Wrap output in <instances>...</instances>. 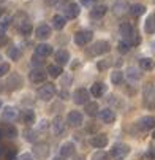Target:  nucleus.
I'll list each match as a JSON object with an SVG mask.
<instances>
[{
    "label": "nucleus",
    "instance_id": "nucleus-27",
    "mask_svg": "<svg viewBox=\"0 0 155 160\" xmlns=\"http://www.w3.org/2000/svg\"><path fill=\"white\" fill-rule=\"evenodd\" d=\"M130 14L131 16H135V18H138V16H141V14H144L146 13V7L144 5H139V3H136V5H133V7H130Z\"/></svg>",
    "mask_w": 155,
    "mask_h": 160
},
{
    "label": "nucleus",
    "instance_id": "nucleus-31",
    "mask_svg": "<svg viewBox=\"0 0 155 160\" xmlns=\"http://www.w3.org/2000/svg\"><path fill=\"white\" fill-rule=\"evenodd\" d=\"M85 112H87L90 118L97 116V114H98V105H97L95 102H92V103H85Z\"/></svg>",
    "mask_w": 155,
    "mask_h": 160
},
{
    "label": "nucleus",
    "instance_id": "nucleus-39",
    "mask_svg": "<svg viewBox=\"0 0 155 160\" xmlns=\"http://www.w3.org/2000/svg\"><path fill=\"white\" fill-rule=\"evenodd\" d=\"M128 76H130L131 79H138V78H139V73L135 70V68H128Z\"/></svg>",
    "mask_w": 155,
    "mask_h": 160
},
{
    "label": "nucleus",
    "instance_id": "nucleus-30",
    "mask_svg": "<svg viewBox=\"0 0 155 160\" xmlns=\"http://www.w3.org/2000/svg\"><path fill=\"white\" fill-rule=\"evenodd\" d=\"M48 75L51 78H59L62 75V67L60 65H49L48 67Z\"/></svg>",
    "mask_w": 155,
    "mask_h": 160
},
{
    "label": "nucleus",
    "instance_id": "nucleus-48",
    "mask_svg": "<svg viewBox=\"0 0 155 160\" xmlns=\"http://www.w3.org/2000/svg\"><path fill=\"white\" fill-rule=\"evenodd\" d=\"M3 89V84H2V81H0V90H2Z\"/></svg>",
    "mask_w": 155,
    "mask_h": 160
},
{
    "label": "nucleus",
    "instance_id": "nucleus-9",
    "mask_svg": "<svg viewBox=\"0 0 155 160\" xmlns=\"http://www.w3.org/2000/svg\"><path fill=\"white\" fill-rule=\"evenodd\" d=\"M128 152H130V148H128L127 144H122V143L114 144V148L111 149V155L116 157V158H122V157H125Z\"/></svg>",
    "mask_w": 155,
    "mask_h": 160
},
{
    "label": "nucleus",
    "instance_id": "nucleus-29",
    "mask_svg": "<svg viewBox=\"0 0 155 160\" xmlns=\"http://www.w3.org/2000/svg\"><path fill=\"white\" fill-rule=\"evenodd\" d=\"M65 16H60V14H56L54 18H52V26L57 29V30H60V29H63L65 27Z\"/></svg>",
    "mask_w": 155,
    "mask_h": 160
},
{
    "label": "nucleus",
    "instance_id": "nucleus-51",
    "mask_svg": "<svg viewBox=\"0 0 155 160\" xmlns=\"http://www.w3.org/2000/svg\"><path fill=\"white\" fill-rule=\"evenodd\" d=\"M0 154H2V148H0Z\"/></svg>",
    "mask_w": 155,
    "mask_h": 160
},
{
    "label": "nucleus",
    "instance_id": "nucleus-2",
    "mask_svg": "<svg viewBox=\"0 0 155 160\" xmlns=\"http://www.w3.org/2000/svg\"><path fill=\"white\" fill-rule=\"evenodd\" d=\"M56 95V86L54 84H44L38 89V97L43 102H49Z\"/></svg>",
    "mask_w": 155,
    "mask_h": 160
},
{
    "label": "nucleus",
    "instance_id": "nucleus-49",
    "mask_svg": "<svg viewBox=\"0 0 155 160\" xmlns=\"http://www.w3.org/2000/svg\"><path fill=\"white\" fill-rule=\"evenodd\" d=\"M152 136H153V140H155V132H153V135H152Z\"/></svg>",
    "mask_w": 155,
    "mask_h": 160
},
{
    "label": "nucleus",
    "instance_id": "nucleus-8",
    "mask_svg": "<svg viewBox=\"0 0 155 160\" xmlns=\"http://www.w3.org/2000/svg\"><path fill=\"white\" fill-rule=\"evenodd\" d=\"M48 78V73L41 70V68H35V70L30 72V81L35 82V84H40V82H44Z\"/></svg>",
    "mask_w": 155,
    "mask_h": 160
},
{
    "label": "nucleus",
    "instance_id": "nucleus-42",
    "mask_svg": "<svg viewBox=\"0 0 155 160\" xmlns=\"http://www.w3.org/2000/svg\"><path fill=\"white\" fill-rule=\"evenodd\" d=\"M147 157L155 160V148H150V149H149V152H147Z\"/></svg>",
    "mask_w": 155,
    "mask_h": 160
},
{
    "label": "nucleus",
    "instance_id": "nucleus-6",
    "mask_svg": "<svg viewBox=\"0 0 155 160\" xmlns=\"http://www.w3.org/2000/svg\"><path fill=\"white\" fill-rule=\"evenodd\" d=\"M66 122H68L70 127H81L84 119H82V114L79 111H71L68 112V118H66Z\"/></svg>",
    "mask_w": 155,
    "mask_h": 160
},
{
    "label": "nucleus",
    "instance_id": "nucleus-16",
    "mask_svg": "<svg viewBox=\"0 0 155 160\" xmlns=\"http://www.w3.org/2000/svg\"><path fill=\"white\" fill-rule=\"evenodd\" d=\"M63 130H65V122H63V119H62L60 116L54 118V121H52V132H54V135H56V136H60V135L63 133Z\"/></svg>",
    "mask_w": 155,
    "mask_h": 160
},
{
    "label": "nucleus",
    "instance_id": "nucleus-20",
    "mask_svg": "<svg viewBox=\"0 0 155 160\" xmlns=\"http://www.w3.org/2000/svg\"><path fill=\"white\" fill-rule=\"evenodd\" d=\"M106 11H108L106 5H97V7L90 8V18H94V19H100V18H103V16L106 14Z\"/></svg>",
    "mask_w": 155,
    "mask_h": 160
},
{
    "label": "nucleus",
    "instance_id": "nucleus-46",
    "mask_svg": "<svg viewBox=\"0 0 155 160\" xmlns=\"http://www.w3.org/2000/svg\"><path fill=\"white\" fill-rule=\"evenodd\" d=\"M52 160H65V157H62V155H60V157H54Z\"/></svg>",
    "mask_w": 155,
    "mask_h": 160
},
{
    "label": "nucleus",
    "instance_id": "nucleus-41",
    "mask_svg": "<svg viewBox=\"0 0 155 160\" xmlns=\"http://www.w3.org/2000/svg\"><path fill=\"white\" fill-rule=\"evenodd\" d=\"M8 37L5 33H0V46H5V44H8Z\"/></svg>",
    "mask_w": 155,
    "mask_h": 160
},
{
    "label": "nucleus",
    "instance_id": "nucleus-13",
    "mask_svg": "<svg viewBox=\"0 0 155 160\" xmlns=\"http://www.w3.org/2000/svg\"><path fill=\"white\" fill-rule=\"evenodd\" d=\"M79 7L76 5V3H68L65 8H63V14H65V18H68V19H75V18H78V14H79Z\"/></svg>",
    "mask_w": 155,
    "mask_h": 160
},
{
    "label": "nucleus",
    "instance_id": "nucleus-25",
    "mask_svg": "<svg viewBox=\"0 0 155 160\" xmlns=\"http://www.w3.org/2000/svg\"><path fill=\"white\" fill-rule=\"evenodd\" d=\"M22 122H24L26 125H32L35 122V112L32 109H26L24 112H22Z\"/></svg>",
    "mask_w": 155,
    "mask_h": 160
},
{
    "label": "nucleus",
    "instance_id": "nucleus-38",
    "mask_svg": "<svg viewBox=\"0 0 155 160\" xmlns=\"http://www.w3.org/2000/svg\"><path fill=\"white\" fill-rule=\"evenodd\" d=\"M10 72V65L5 62V63H0V76H3Z\"/></svg>",
    "mask_w": 155,
    "mask_h": 160
},
{
    "label": "nucleus",
    "instance_id": "nucleus-4",
    "mask_svg": "<svg viewBox=\"0 0 155 160\" xmlns=\"http://www.w3.org/2000/svg\"><path fill=\"white\" fill-rule=\"evenodd\" d=\"M94 33L90 30H79L75 33V43L78 44V46H85L87 43H90Z\"/></svg>",
    "mask_w": 155,
    "mask_h": 160
},
{
    "label": "nucleus",
    "instance_id": "nucleus-45",
    "mask_svg": "<svg viewBox=\"0 0 155 160\" xmlns=\"http://www.w3.org/2000/svg\"><path fill=\"white\" fill-rule=\"evenodd\" d=\"M22 160H32V157L29 154H26V155H22Z\"/></svg>",
    "mask_w": 155,
    "mask_h": 160
},
{
    "label": "nucleus",
    "instance_id": "nucleus-50",
    "mask_svg": "<svg viewBox=\"0 0 155 160\" xmlns=\"http://www.w3.org/2000/svg\"><path fill=\"white\" fill-rule=\"evenodd\" d=\"M0 108H2V102H0Z\"/></svg>",
    "mask_w": 155,
    "mask_h": 160
},
{
    "label": "nucleus",
    "instance_id": "nucleus-11",
    "mask_svg": "<svg viewBox=\"0 0 155 160\" xmlns=\"http://www.w3.org/2000/svg\"><path fill=\"white\" fill-rule=\"evenodd\" d=\"M7 84H8V89H10V90H17V89H21V87H22V78H21V75H17V73L10 75Z\"/></svg>",
    "mask_w": 155,
    "mask_h": 160
},
{
    "label": "nucleus",
    "instance_id": "nucleus-21",
    "mask_svg": "<svg viewBox=\"0 0 155 160\" xmlns=\"http://www.w3.org/2000/svg\"><path fill=\"white\" fill-rule=\"evenodd\" d=\"M17 30L21 35H29L32 32V24H30V21L29 19H22L19 24H17Z\"/></svg>",
    "mask_w": 155,
    "mask_h": 160
},
{
    "label": "nucleus",
    "instance_id": "nucleus-23",
    "mask_svg": "<svg viewBox=\"0 0 155 160\" xmlns=\"http://www.w3.org/2000/svg\"><path fill=\"white\" fill-rule=\"evenodd\" d=\"M2 116H3V119H7V121H14V119L17 118V109L13 108V106H5Z\"/></svg>",
    "mask_w": 155,
    "mask_h": 160
},
{
    "label": "nucleus",
    "instance_id": "nucleus-19",
    "mask_svg": "<svg viewBox=\"0 0 155 160\" xmlns=\"http://www.w3.org/2000/svg\"><path fill=\"white\" fill-rule=\"evenodd\" d=\"M54 57H56V60H57L59 65H66V63L70 62V52H68V51H65V49L57 51Z\"/></svg>",
    "mask_w": 155,
    "mask_h": 160
},
{
    "label": "nucleus",
    "instance_id": "nucleus-1",
    "mask_svg": "<svg viewBox=\"0 0 155 160\" xmlns=\"http://www.w3.org/2000/svg\"><path fill=\"white\" fill-rule=\"evenodd\" d=\"M120 35H122L124 41L128 43L130 46H133V44H138V43H139V37H138L135 27H133L130 22H124V24L120 26Z\"/></svg>",
    "mask_w": 155,
    "mask_h": 160
},
{
    "label": "nucleus",
    "instance_id": "nucleus-37",
    "mask_svg": "<svg viewBox=\"0 0 155 160\" xmlns=\"http://www.w3.org/2000/svg\"><path fill=\"white\" fill-rule=\"evenodd\" d=\"M24 136L27 141H35V132L33 130H26L24 132Z\"/></svg>",
    "mask_w": 155,
    "mask_h": 160
},
{
    "label": "nucleus",
    "instance_id": "nucleus-40",
    "mask_svg": "<svg viewBox=\"0 0 155 160\" xmlns=\"http://www.w3.org/2000/svg\"><path fill=\"white\" fill-rule=\"evenodd\" d=\"M119 49H120L122 52H127V51L130 49V44L125 43V41H120V43H119Z\"/></svg>",
    "mask_w": 155,
    "mask_h": 160
},
{
    "label": "nucleus",
    "instance_id": "nucleus-10",
    "mask_svg": "<svg viewBox=\"0 0 155 160\" xmlns=\"http://www.w3.org/2000/svg\"><path fill=\"white\" fill-rule=\"evenodd\" d=\"M33 154L38 157V158H46L49 155V146L46 143H36L33 146Z\"/></svg>",
    "mask_w": 155,
    "mask_h": 160
},
{
    "label": "nucleus",
    "instance_id": "nucleus-5",
    "mask_svg": "<svg viewBox=\"0 0 155 160\" xmlns=\"http://www.w3.org/2000/svg\"><path fill=\"white\" fill-rule=\"evenodd\" d=\"M89 90L87 89H84V87H79V89H76L75 90V94H73V100H75V103L76 105H82V103H87L89 102Z\"/></svg>",
    "mask_w": 155,
    "mask_h": 160
},
{
    "label": "nucleus",
    "instance_id": "nucleus-52",
    "mask_svg": "<svg viewBox=\"0 0 155 160\" xmlns=\"http://www.w3.org/2000/svg\"><path fill=\"white\" fill-rule=\"evenodd\" d=\"M0 136H2V132H0Z\"/></svg>",
    "mask_w": 155,
    "mask_h": 160
},
{
    "label": "nucleus",
    "instance_id": "nucleus-28",
    "mask_svg": "<svg viewBox=\"0 0 155 160\" xmlns=\"http://www.w3.org/2000/svg\"><path fill=\"white\" fill-rule=\"evenodd\" d=\"M139 67H141V70L149 72V70H152V68L155 67V63H153V60H152V59L144 57V59H139Z\"/></svg>",
    "mask_w": 155,
    "mask_h": 160
},
{
    "label": "nucleus",
    "instance_id": "nucleus-15",
    "mask_svg": "<svg viewBox=\"0 0 155 160\" xmlns=\"http://www.w3.org/2000/svg\"><path fill=\"white\" fill-rule=\"evenodd\" d=\"M90 144L97 149H101L108 144V136L106 135H95V136L90 138Z\"/></svg>",
    "mask_w": 155,
    "mask_h": 160
},
{
    "label": "nucleus",
    "instance_id": "nucleus-18",
    "mask_svg": "<svg viewBox=\"0 0 155 160\" xmlns=\"http://www.w3.org/2000/svg\"><path fill=\"white\" fill-rule=\"evenodd\" d=\"M35 54L40 57H48L52 54V46H49V44H38L35 48Z\"/></svg>",
    "mask_w": 155,
    "mask_h": 160
},
{
    "label": "nucleus",
    "instance_id": "nucleus-14",
    "mask_svg": "<svg viewBox=\"0 0 155 160\" xmlns=\"http://www.w3.org/2000/svg\"><path fill=\"white\" fill-rule=\"evenodd\" d=\"M51 37V27L48 24H40L36 27V38L38 40H48Z\"/></svg>",
    "mask_w": 155,
    "mask_h": 160
},
{
    "label": "nucleus",
    "instance_id": "nucleus-26",
    "mask_svg": "<svg viewBox=\"0 0 155 160\" xmlns=\"http://www.w3.org/2000/svg\"><path fill=\"white\" fill-rule=\"evenodd\" d=\"M104 90H106V87H104L101 82H95V84L90 87V94H92L94 97H101V95L104 94Z\"/></svg>",
    "mask_w": 155,
    "mask_h": 160
},
{
    "label": "nucleus",
    "instance_id": "nucleus-24",
    "mask_svg": "<svg viewBox=\"0 0 155 160\" xmlns=\"http://www.w3.org/2000/svg\"><path fill=\"white\" fill-rule=\"evenodd\" d=\"M75 154V144L73 143H65V144H62V148H60V155L62 157H71Z\"/></svg>",
    "mask_w": 155,
    "mask_h": 160
},
{
    "label": "nucleus",
    "instance_id": "nucleus-3",
    "mask_svg": "<svg viewBox=\"0 0 155 160\" xmlns=\"http://www.w3.org/2000/svg\"><path fill=\"white\" fill-rule=\"evenodd\" d=\"M111 51V44L108 41H97L94 46L90 48V51H89V54L90 56H101V54H106Z\"/></svg>",
    "mask_w": 155,
    "mask_h": 160
},
{
    "label": "nucleus",
    "instance_id": "nucleus-22",
    "mask_svg": "<svg viewBox=\"0 0 155 160\" xmlns=\"http://www.w3.org/2000/svg\"><path fill=\"white\" fill-rule=\"evenodd\" d=\"M0 132H2V135L8 136V138H14L16 133H17V130L13 124H3L2 127H0Z\"/></svg>",
    "mask_w": 155,
    "mask_h": 160
},
{
    "label": "nucleus",
    "instance_id": "nucleus-33",
    "mask_svg": "<svg viewBox=\"0 0 155 160\" xmlns=\"http://www.w3.org/2000/svg\"><path fill=\"white\" fill-rule=\"evenodd\" d=\"M8 56H10V59H13V60H17V59H21L22 52H21V49H19V48L13 46V48H10V49H8Z\"/></svg>",
    "mask_w": 155,
    "mask_h": 160
},
{
    "label": "nucleus",
    "instance_id": "nucleus-12",
    "mask_svg": "<svg viewBox=\"0 0 155 160\" xmlns=\"http://www.w3.org/2000/svg\"><path fill=\"white\" fill-rule=\"evenodd\" d=\"M98 119L104 124H111V122H114L116 119V112L113 109H101L98 112Z\"/></svg>",
    "mask_w": 155,
    "mask_h": 160
},
{
    "label": "nucleus",
    "instance_id": "nucleus-7",
    "mask_svg": "<svg viewBox=\"0 0 155 160\" xmlns=\"http://www.w3.org/2000/svg\"><path fill=\"white\" fill-rule=\"evenodd\" d=\"M144 103L147 108H155V89L152 86H147L144 90Z\"/></svg>",
    "mask_w": 155,
    "mask_h": 160
},
{
    "label": "nucleus",
    "instance_id": "nucleus-17",
    "mask_svg": "<svg viewBox=\"0 0 155 160\" xmlns=\"http://www.w3.org/2000/svg\"><path fill=\"white\" fill-rule=\"evenodd\" d=\"M138 127L141 130H150V128L155 127V119L150 118V116H144V118H141L138 121Z\"/></svg>",
    "mask_w": 155,
    "mask_h": 160
},
{
    "label": "nucleus",
    "instance_id": "nucleus-34",
    "mask_svg": "<svg viewBox=\"0 0 155 160\" xmlns=\"http://www.w3.org/2000/svg\"><path fill=\"white\" fill-rule=\"evenodd\" d=\"M111 81H113V84H122V81H124L122 72H119V70L113 72V75H111Z\"/></svg>",
    "mask_w": 155,
    "mask_h": 160
},
{
    "label": "nucleus",
    "instance_id": "nucleus-32",
    "mask_svg": "<svg viewBox=\"0 0 155 160\" xmlns=\"http://www.w3.org/2000/svg\"><path fill=\"white\" fill-rule=\"evenodd\" d=\"M146 32L147 33H155V14H150L146 21Z\"/></svg>",
    "mask_w": 155,
    "mask_h": 160
},
{
    "label": "nucleus",
    "instance_id": "nucleus-43",
    "mask_svg": "<svg viewBox=\"0 0 155 160\" xmlns=\"http://www.w3.org/2000/svg\"><path fill=\"white\" fill-rule=\"evenodd\" d=\"M81 3H82V5H87V7H90V5L94 3V0H81Z\"/></svg>",
    "mask_w": 155,
    "mask_h": 160
},
{
    "label": "nucleus",
    "instance_id": "nucleus-47",
    "mask_svg": "<svg viewBox=\"0 0 155 160\" xmlns=\"http://www.w3.org/2000/svg\"><path fill=\"white\" fill-rule=\"evenodd\" d=\"M2 14H3V8H2V7H0V16H2Z\"/></svg>",
    "mask_w": 155,
    "mask_h": 160
},
{
    "label": "nucleus",
    "instance_id": "nucleus-35",
    "mask_svg": "<svg viewBox=\"0 0 155 160\" xmlns=\"http://www.w3.org/2000/svg\"><path fill=\"white\" fill-rule=\"evenodd\" d=\"M94 160H109V154L104 152V151H98V152L94 155Z\"/></svg>",
    "mask_w": 155,
    "mask_h": 160
},
{
    "label": "nucleus",
    "instance_id": "nucleus-44",
    "mask_svg": "<svg viewBox=\"0 0 155 160\" xmlns=\"http://www.w3.org/2000/svg\"><path fill=\"white\" fill-rule=\"evenodd\" d=\"M8 160H16V151L8 154Z\"/></svg>",
    "mask_w": 155,
    "mask_h": 160
},
{
    "label": "nucleus",
    "instance_id": "nucleus-36",
    "mask_svg": "<svg viewBox=\"0 0 155 160\" xmlns=\"http://www.w3.org/2000/svg\"><path fill=\"white\" fill-rule=\"evenodd\" d=\"M10 21H11V18H8V16H5L2 21H0V30H5L10 26Z\"/></svg>",
    "mask_w": 155,
    "mask_h": 160
}]
</instances>
